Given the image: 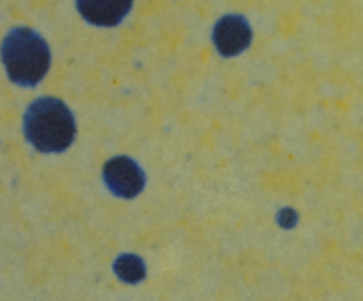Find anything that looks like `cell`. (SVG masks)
Wrapping results in <instances>:
<instances>
[{
  "mask_svg": "<svg viewBox=\"0 0 363 301\" xmlns=\"http://www.w3.org/2000/svg\"><path fill=\"white\" fill-rule=\"evenodd\" d=\"M23 127L27 140L41 152L66 151L77 135L73 113L60 99L52 96L30 103Z\"/></svg>",
  "mask_w": 363,
  "mask_h": 301,
  "instance_id": "obj_1",
  "label": "cell"
},
{
  "mask_svg": "<svg viewBox=\"0 0 363 301\" xmlns=\"http://www.w3.org/2000/svg\"><path fill=\"white\" fill-rule=\"evenodd\" d=\"M2 62L14 84L32 87L39 84L48 71L50 48L35 30L16 27L4 38Z\"/></svg>",
  "mask_w": 363,
  "mask_h": 301,
  "instance_id": "obj_2",
  "label": "cell"
},
{
  "mask_svg": "<svg viewBox=\"0 0 363 301\" xmlns=\"http://www.w3.org/2000/svg\"><path fill=\"white\" fill-rule=\"evenodd\" d=\"M103 177L110 190L123 198H133L144 188V172L133 159L117 156L103 169Z\"/></svg>",
  "mask_w": 363,
  "mask_h": 301,
  "instance_id": "obj_3",
  "label": "cell"
},
{
  "mask_svg": "<svg viewBox=\"0 0 363 301\" xmlns=\"http://www.w3.org/2000/svg\"><path fill=\"white\" fill-rule=\"evenodd\" d=\"M213 41L218 52L225 57H234L243 52L252 41V30L247 20L241 16H225L215 25Z\"/></svg>",
  "mask_w": 363,
  "mask_h": 301,
  "instance_id": "obj_4",
  "label": "cell"
},
{
  "mask_svg": "<svg viewBox=\"0 0 363 301\" xmlns=\"http://www.w3.org/2000/svg\"><path fill=\"white\" fill-rule=\"evenodd\" d=\"M82 16L96 25H116L131 9L126 0H84L78 4Z\"/></svg>",
  "mask_w": 363,
  "mask_h": 301,
  "instance_id": "obj_5",
  "label": "cell"
},
{
  "mask_svg": "<svg viewBox=\"0 0 363 301\" xmlns=\"http://www.w3.org/2000/svg\"><path fill=\"white\" fill-rule=\"evenodd\" d=\"M113 269H116L117 276H119L121 280L130 283L140 282L145 275V266L144 262H142V259L131 254L121 255L116 261V264H113Z\"/></svg>",
  "mask_w": 363,
  "mask_h": 301,
  "instance_id": "obj_6",
  "label": "cell"
},
{
  "mask_svg": "<svg viewBox=\"0 0 363 301\" xmlns=\"http://www.w3.org/2000/svg\"><path fill=\"white\" fill-rule=\"evenodd\" d=\"M296 212L293 211V209H284L282 212H280V223H282V227H286V229H291V227L296 223Z\"/></svg>",
  "mask_w": 363,
  "mask_h": 301,
  "instance_id": "obj_7",
  "label": "cell"
}]
</instances>
